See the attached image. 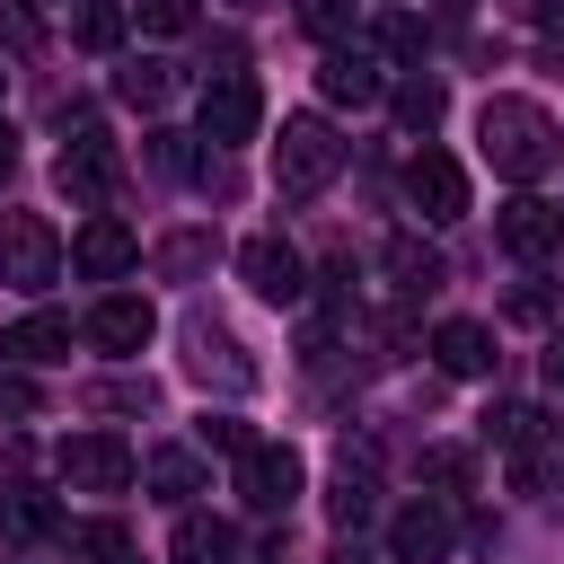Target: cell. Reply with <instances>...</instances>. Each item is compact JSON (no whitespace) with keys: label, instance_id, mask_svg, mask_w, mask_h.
Segmentation results:
<instances>
[{"label":"cell","instance_id":"1","mask_svg":"<svg viewBox=\"0 0 564 564\" xmlns=\"http://www.w3.org/2000/svg\"><path fill=\"white\" fill-rule=\"evenodd\" d=\"M476 150H485L494 176L538 185V176L564 159V132H555V115H546L538 97H485V106H476Z\"/></svg>","mask_w":564,"mask_h":564},{"label":"cell","instance_id":"2","mask_svg":"<svg viewBox=\"0 0 564 564\" xmlns=\"http://www.w3.org/2000/svg\"><path fill=\"white\" fill-rule=\"evenodd\" d=\"M335 176H344L335 123H326V115H282V141H273V185H282V203H308V194H326Z\"/></svg>","mask_w":564,"mask_h":564},{"label":"cell","instance_id":"3","mask_svg":"<svg viewBox=\"0 0 564 564\" xmlns=\"http://www.w3.org/2000/svg\"><path fill=\"white\" fill-rule=\"evenodd\" d=\"M62 273V238L44 212H0V282L9 291H53Z\"/></svg>","mask_w":564,"mask_h":564},{"label":"cell","instance_id":"4","mask_svg":"<svg viewBox=\"0 0 564 564\" xmlns=\"http://www.w3.org/2000/svg\"><path fill=\"white\" fill-rule=\"evenodd\" d=\"M62 194L70 203H106L115 185H123V150H115V132H97V123H79L70 141H62Z\"/></svg>","mask_w":564,"mask_h":564},{"label":"cell","instance_id":"5","mask_svg":"<svg viewBox=\"0 0 564 564\" xmlns=\"http://www.w3.org/2000/svg\"><path fill=\"white\" fill-rule=\"evenodd\" d=\"M132 476H141V458H132L115 432H70V441H62V485H70V494H123Z\"/></svg>","mask_w":564,"mask_h":564},{"label":"cell","instance_id":"6","mask_svg":"<svg viewBox=\"0 0 564 564\" xmlns=\"http://www.w3.org/2000/svg\"><path fill=\"white\" fill-rule=\"evenodd\" d=\"M300 485H308V467H300L291 441H256V449L238 458V502H247V511H291Z\"/></svg>","mask_w":564,"mask_h":564},{"label":"cell","instance_id":"7","mask_svg":"<svg viewBox=\"0 0 564 564\" xmlns=\"http://www.w3.org/2000/svg\"><path fill=\"white\" fill-rule=\"evenodd\" d=\"M238 273H247V291H256V300H273V308L308 300V264H300V247H291V238H273V229H256V238L238 247Z\"/></svg>","mask_w":564,"mask_h":564},{"label":"cell","instance_id":"8","mask_svg":"<svg viewBox=\"0 0 564 564\" xmlns=\"http://www.w3.org/2000/svg\"><path fill=\"white\" fill-rule=\"evenodd\" d=\"M256 123H264V88H256L247 70H220V79L203 88V141L229 150V141H256Z\"/></svg>","mask_w":564,"mask_h":564},{"label":"cell","instance_id":"9","mask_svg":"<svg viewBox=\"0 0 564 564\" xmlns=\"http://www.w3.org/2000/svg\"><path fill=\"white\" fill-rule=\"evenodd\" d=\"M185 370L203 379V388H229V397H247L256 388V361L238 352V335L229 326H212V317H185Z\"/></svg>","mask_w":564,"mask_h":564},{"label":"cell","instance_id":"10","mask_svg":"<svg viewBox=\"0 0 564 564\" xmlns=\"http://www.w3.org/2000/svg\"><path fill=\"white\" fill-rule=\"evenodd\" d=\"M405 203L423 220H467V167L449 150H414L405 159Z\"/></svg>","mask_w":564,"mask_h":564},{"label":"cell","instance_id":"11","mask_svg":"<svg viewBox=\"0 0 564 564\" xmlns=\"http://www.w3.org/2000/svg\"><path fill=\"white\" fill-rule=\"evenodd\" d=\"M449 546H458V520H449L441 494H423V502H405V511L388 520V555H397V564H441Z\"/></svg>","mask_w":564,"mask_h":564},{"label":"cell","instance_id":"12","mask_svg":"<svg viewBox=\"0 0 564 564\" xmlns=\"http://www.w3.org/2000/svg\"><path fill=\"white\" fill-rule=\"evenodd\" d=\"M494 238H502V256L546 264V256L564 247V212H555V203H538V194H520V203H502V212H494Z\"/></svg>","mask_w":564,"mask_h":564},{"label":"cell","instance_id":"13","mask_svg":"<svg viewBox=\"0 0 564 564\" xmlns=\"http://www.w3.org/2000/svg\"><path fill=\"white\" fill-rule=\"evenodd\" d=\"M70 264H79L88 282H123V273L141 264V238H132V229H123L115 212H97V220H88V229L70 238Z\"/></svg>","mask_w":564,"mask_h":564},{"label":"cell","instance_id":"14","mask_svg":"<svg viewBox=\"0 0 564 564\" xmlns=\"http://www.w3.org/2000/svg\"><path fill=\"white\" fill-rule=\"evenodd\" d=\"M317 97H326V106H379V97H388V79H379V62H370V53L326 44V62H317Z\"/></svg>","mask_w":564,"mask_h":564},{"label":"cell","instance_id":"15","mask_svg":"<svg viewBox=\"0 0 564 564\" xmlns=\"http://www.w3.org/2000/svg\"><path fill=\"white\" fill-rule=\"evenodd\" d=\"M150 335H159V308L132 300V291H115V300L88 308V344H97V352H141Z\"/></svg>","mask_w":564,"mask_h":564},{"label":"cell","instance_id":"16","mask_svg":"<svg viewBox=\"0 0 564 564\" xmlns=\"http://www.w3.org/2000/svg\"><path fill=\"white\" fill-rule=\"evenodd\" d=\"M70 352V317L62 308H35V317H18L9 335H0V361H18V370H44V361H62Z\"/></svg>","mask_w":564,"mask_h":564},{"label":"cell","instance_id":"17","mask_svg":"<svg viewBox=\"0 0 564 564\" xmlns=\"http://www.w3.org/2000/svg\"><path fill=\"white\" fill-rule=\"evenodd\" d=\"M432 361H441L449 379H485V370H494V326H476V317H441V326H432Z\"/></svg>","mask_w":564,"mask_h":564},{"label":"cell","instance_id":"18","mask_svg":"<svg viewBox=\"0 0 564 564\" xmlns=\"http://www.w3.org/2000/svg\"><path fill=\"white\" fill-rule=\"evenodd\" d=\"M370 502H379V467H370V449H344L335 458V485H326V520L335 529H361Z\"/></svg>","mask_w":564,"mask_h":564},{"label":"cell","instance_id":"19","mask_svg":"<svg viewBox=\"0 0 564 564\" xmlns=\"http://www.w3.org/2000/svg\"><path fill=\"white\" fill-rule=\"evenodd\" d=\"M388 282H397V300H432V291L449 282V264L405 229V238H388Z\"/></svg>","mask_w":564,"mask_h":564},{"label":"cell","instance_id":"20","mask_svg":"<svg viewBox=\"0 0 564 564\" xmlns=\"http://www.w3.org/2000/svg\"><path fill=\"white\" fill-rule=\"evenodd\" d=\"M167 555H176V564H238V529H229V520L185 511V520H176V538H167Z\"/></svg>","mask_w":564,"mask_h":564},{"label":"cell","instance_id":"21","mask_svg":"<svg viewBox=\"0 0 564 564\" xmlns=\"http://www.w3.org/2000/svg\"><path fill=\"white\" fill-rule=\"evenodd\" d=\"M62 529V502L35 494V485H9L0 494V538H53Z\"/></svg>","mask_w":564,"mask_h":564},{"label":"cell","instance_id":"22","mask_svg":"<svg viewBox=\"0 0 564 564\" xmlns=\"http://www.w3.org/2000/svg\"><path fill=\"white\" fill-rule=\"evenodd\" d=\"M141 476H150V494H159V502H176V511L203 494V458H194V449H150V467H141Z\"/></svg>","mask_w":564,"mask_h":564},{"label":"cell","instance_id":"23","mask_svg":"<svg viewBox=\"0 0 564 564\" xmlns=\"http://www.w3.org/2000/svg\"><path fill=\"white\" fill-rule=\"evenodd\" d=\"M388 106H397V123H405V132H432V123L449 115V88L414 70V79H397V88H388Z\"/></svg>","mask_w":564,"mask_h":564},{"label":"cell","instance_id":"24","mask_svg":"<svg viewBox=\"0 0 564 564\" xmlns=\"http://www.w3.org/2000/svg\"><path fill=\"white\" fill-rule=\"evenodd\" d=\"M70 35H79V53H115L123 44V9L115 0H79L70 9Z\"/></svg>","mask_w":564,"mask_h":564},{"label":"cell","instance_id":"25","mask_svg":"<svg viewBox=\"0 0 564 564\" xmlns=\"http://www.w3.org/2000/svg\"><path fill=\"white\" fill-rule=\"evenodd\" d=\"M167 88H176V62H123L115 70V97L123 106H167Z\"/></svg>","mask_w":564,"mask_h":564},{"label":"cell","instance_id":"26","mask_svg":"<svg viewBox=\"0 0 564 564\" xmlns=\"http://www.w3.org/2000/svg\"><path fill=\"white\" fill-rule=\"evenodd\" d=\"M203 264H212V229H176V238L159 247V273H167V282H185V273H203Z\"/></svg>","mask_w":564,"mask_h":564},{"label":"cell","instance_id":"27","mask_svg":"<svg viewBox=\"0 0 564 564\" xmlns=\"http://www.w3.org/2000/svg\"><path fill=\"white\" fill-rule=\"evenodd\" d=\"M194 449H220V458H247V449H256V432H247L238 414H203V423H194Z\"/></svg>","mask_w":564,"mask_h":564},{"label":"cell","instance_id":"28","mask_svg":"<svg viewBox=\"0 0 564 564\" xmlns=\"http://www.w3.org/2000/svg\"><path fill=\"white\" fill-rule=\"evenodd\" d=\"M423 476H432V485H441V502H449V494H467V485H476V458H467V449H423Z\"/></svg>","mask_w":564,"mask_h":564},{"label":"cell","instance_id":"29","mask_svg":"<svg viewBox=\"0 0 564 564\" xmlns=\"http://www.w3.org/2000/svg\"><path fill=\"white\" fill-rule=\"evenodd\" d=\"M70 546H79L88 564H123V546H132V538H123V520H79V538H70Z\"/></svg>","mask_w":564,"mask_h":564},{"label":"cell","instance_id":"30","mask_svg":"<svg viewBox=\"0 0 564 564\" xmlns=\"http://www.w3.org/2000/svg\"><path fill=\"white\" fill-rule=\"evenodd\" d=\"M0 35H9L18 53H35V44H44V0H0Z\"/></svg>","mask_w":564,"mask_h":564},{"label":"cell","instance_id":"31","mask_svg":"<svg viewBox=\"0 0 564 564\" xmlns=\"http://www.w3.org/2000/svg\"><path fill=\"white\" fill-rule=\"evenodd\" d=\"M379 53H388V62H414V53H423V18L388 9V18H379Z\"/></svg>","mask_w":564,"mask_h":564},{"label":"cell","instance_id":"32","mask_svg":"<svg viewBox=\"0 0 564 564\" xmlns=\"http://www.w3.org/2000/svg\"><path fill=\"white\" fill-rule=\"evenodd\" d=\"M88 405L97 414H141L150 405V379H106V388H88Z\"/></svg>","mask_w":564,"mask_h":564},{"label":"cell","instance_id":"33","mask_svg":"<svg viewBox=\"0 0 564 564\" xmlns=\"http://www.w3.org/2000/svg\"><path fill=\"white\" fill-rule=\"evenodd\" d=\"M194 18H203L194 0H141V26H150V35H185Z\"/></svg>","mask_w":564,"mask_h":564},{"label":"cell","instance_id":"34","mask_svg":"<svg viewBox=\"0 0 564 564\" xmlns=\"http://www.w3.org/2000/svg\"><path fill=\"white\" fill-rule=\"evenodd\" d=\"M546 308H555V300H546L538 282H520V291L502 300V317H511V326H546Z\"/></svg>","mask_w":564,"mask_h":564},{"label":"cell","instance_id":"35","mask_svg":"<svg viewBox=\"0 0 564 564\" xmlns=\"http://www.w3.org/2000/svg\"><path fill=\"white\" fill-rule=\"evenodd\" d=\"M0 414H35V379L18 361H0Z\"/></svg>","mask_w":564,"mask_h":564},{"label":"cell","instance_id":"36","mask_svg":"<svg viewBox=\"0 0 564 564\" xmlns=\"http://www.w3.org/2000/svg\"><path fill=\"white\" fill-rule=\"evenodd\" d=\"M344 18H352V9H344V0H308V26H317V35H326V44H335V35H344Z\"/></svg>","mask_w":564,"mask_h":564},{"label":"cell","instance_id":"37","mask_svg":"<svg viewBox=\"0 0 564 564\" xmlns=\"http://www.w3.org/2000/svg\"><path fill=\"white\" fill-rule=\"evenodd\" d=\"M502 9H511V18H529V26H555V18H564V0H502Z\"/></svg>","mask_w":564,"mask_h":564},{"label":"cell","instance_id":"38","mask_svg":"<svg viewBox=\"0 0 564 564\" xmlns=\"http://www.w3.org/2000/svg\"><path fill=\"white\" fill-rule=\"evenodd\" d=\"M9 176H18V132L0 123V185H9Z\"/></svg>","mask_w":564,"mask_h":564},{"label":"cell","instance_id":"39","mask_svg":"<svg viewBox=\"0 0 564 564\" xmlns=\"http://www.w3.org/2000/svg\"><path fill=\"white\" fill-rule=\"evenodd\" d=\"M546 379L564 388V335H546Z\"/></svg>","mask_w":564,"mask_h":564},{"label":"cell","instance_id":"40","mask_svg":"<svg viewBox=\"0 0 564 564\" xmlns=\"http://www.w3.org/2000/svg\"><path fill=\"white\" fill-rule=\"evenodd\" d=\"M238 9H256V0H238Z\"/></svg>","mask_w":564,"mask_h":564},{"label":"cell","instance_id":"41","mask_svg":"<svg viewBox=\"0 0 564 564\" xmlns=\"http://www.w3.org/2000/svg\"><path fill=\"white\" fill-rule=\"evenodd\" d=\"M344 564H352V555H344Z\"/></svg>","mask_w":564,"mask_h":564}]
</instances>
